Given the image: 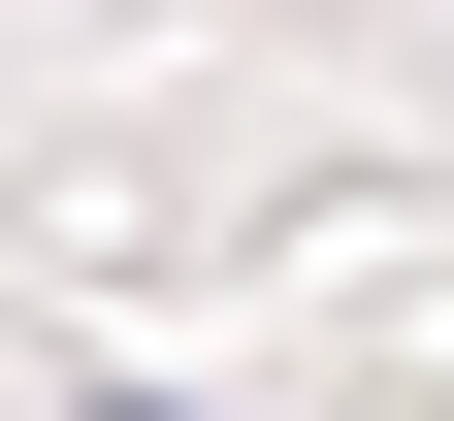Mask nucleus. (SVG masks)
<instances>
[{
  "label": "nucleus",
  "instance_id": "obj_1",
  "mask_svg": "<svg viewBox=\"0 0 454 421\" xmlns=\"http://www.w3.org/2000/svg\"><path fill=\"white\" fill-rule=\"evenodd\" d=\"M130 421H162V389H130Z\"/></svg>",
  "mask_w": 454,
  "mask_h": 421
}]
</instances>
